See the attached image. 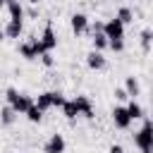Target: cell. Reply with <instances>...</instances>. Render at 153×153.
<instances>
[{
  "label": "cell",
  "instance_id": "ba28073f",
  "mask_svg": "<svg viewBox=\"0 0 153 153\" xmlns=\"http://www.w3.org/2000/svg\"><path fill=\"white\" fill-rule=\"evenodd\" d=\"M74 103H76V110H79L81 117H86V120L93 117V105H91V98L88 96H76Z\"/></svg>",
  "mask_w": 153,
  "mask_h": 153
},
{
  "label": "cell",
  "instance_id": "4fadbf2b",
  "mask_svg": "<svg viewBox=\"0 0 153 153\" xmlns=\"http://www.w3.org/2000/svg\"><path fill=\"white\" fill-rule=\"evenodd\" d=\"M33 103H36L43 112L50 110V108H53V91H43V93H38V98H36Z\"/></svg>",
  "mask_w": 153,
  "mask_h": 153
},
{
  "label": "cell",
  "instance_id": "30bf717a",
  "mask_svg": "<svg viewBox=\"0 0 153 153\" xmlns=\"http://www.w3.org/2000/svg\"><path fill=\"white\" fill-rule=\"evenodd\" d=\"M5 5H7V10H10V19H12V22H22V19H24V7L19 5V0H7Z\"/></svg>",
  "mask_w": 153,
  "mask_h": 153
},
{
  "label": "cell",
  "instance_id": "603a6c76",
  "mask_svg": "<svg viewBox=\"0 0 153 153\" xmlns=\"http://www.w3.org/2000/svg\"><path fill=\"white\" fill-rule=\"evenodd\" d=\"M65 100H67V98H65L60 91H53V108H62V105H65Z\"/></svg>",
  "mask_w": 153,
  "mask_h": 153
},
{
  "label": "cell",
  "instance_id": "9a60e30c",
  "mask_svg": "<svg viewBox=\"0 0 153 153\" xmlns=\"http://www.w3.org/2000/svg\"><path fill=\"white\" fill-rule=\"evenodd\" d=\"M139 43H141V50L148 53L151 45H153V31H151V29H143V31L139 33Z\"/></svg>",
  "mask_w": 153,
  "mask_h": 153
},
{
  "label": "cell",
  "instance_id": "5bb4252c",
  "mask_svg": "<svg viewBox=\"0 0 153 153\" xmlns=\"http://www.w3.org/2000/svg\"><path fill=\"white\" fill-rule=\"evenodd\" d=\"M22 29H24L22 22H12V19H10V22L5 24V36H7V38H19V36H22Z\"/></svg>",
  "mask_w": 153,
  "mask_h": 153
},
{
  "label": "cell",
  "instance_id": "f1b7e54d",
  "mask_svg": "<svg viewBox=\"0 0 153 153\" xmlns=\"http://www.w3.org/2000/svg\"><path fill=\"white\" fill-rule=\"evenodd\" d=\"M5 2H7V0H0V7H5Z\"/></svg>",
  "mask_w": 153,
  "mask_h": 153
},
{
  "label": "cell",
  "instance_id": "d6986e66",
  "mask_svg": "<svg viewBox=\"0 0 153 153\" xmlns=\"http://www.w3.org/2000/svg\"><path fill=\"white\" fill-rule=\"evenodd\" d=\"M127 112H129V117H131V120H141V117H143V108H141L134 98H131V103L127 105Z\"/></svg>",
  "mask_w": 153,
  "mask_h": 153
},
{
  "label": "cell",
  "instance_id": "9c48e42d",
  "mask_svg": "<svg viewBox=\"0 0 153 153\" xmlns=\"http://www.w3.org/2000/svg\"><path fill=\"white\" fill-rule=\"evenodd\" d=\"M86 65H88V69H103V67H105L103 53H100V50H91V53L86 55Z\"/></svg>",
  "mask_w": 153,
  "mask_h": 153
},
{
  "label": "cell",
  "instance_id": "3957f363",
  "mask_svg": "<svg viewBox=\"0 0 153 153\" xmlns=\"http://www.w3.org/2000/svg\"><path fill=\"white\" fill-rule=\"evenodd\" d=\"M103 33L108 36V41H112V38H124V24H122L117 17H112V19H108V22L103 24Z\"/></svg>",
  "mask_w": 153,
  "mask_h": 153
},
{
  "label": "cell",
  "instance_id": "e0dca14e",
  "mask_svg": "<svg viewBox=\"0 0 153 153\" xmlns=\"http://www.w3.org/2000/svg\"><path fill=\"white\" fill-rule=\"evenodd\" d=\"M60 110H62V115H65L67 120H74V117L79 115V110H76V103H74V100H65V105H62Z\"/></svg>",
  "mask_w": 153,
  "mask_h": 153
},
{
  "label": "cell",
  "instance_id": "7402d4cb",
  "mask_svg": "<svg viewBox=\"0 0 153 153\" xmlns=\"http://www.w3.org/2000/svg\"><path fill=\"white\" fill-rule=\"evenodd\" d=\"M108 48L115 50V53H122V50H124V38H112V41H108Z\"/></svg>",
  "mask_w": 153,
  "mask_h": 153
},
{
  "label": "cell",
  "instance_id": "ffe728a7",
  "mask_svg": "<svg viewBox=\"0 0 153 153\" xmlns=\"http://www.w3.org/2000/svg\"><path fill=\"white\" fill-rule=\"evenodd\" d=\"M115 17H117V19H120V22H122V24H124V26H127V24H131V22H134V14H131V10H129V7H120V10H117V14H115Z\"/></svg>",
  "mask_w": 153,
  "mask_h": 153
},
{
  "label": "cell",
  "instance_id": "52a82bcc",
  "mask_svg": "<svg viewBox=\"0 0 153 153\" xmlns=\"http://www.w3.org/2000/svg\"><path fill=\"white\" fill-rule=\"evenodd\" d=\"M41 43H43L45 53H50V50L57 45V36H55V31H53V24H45V29H43V33H41Z\"/></svg>",
  "mask_w": 153,
  "mask_h": 153
},
{
  "label": "cell",
  "instance_id": "2e32d148",
  "mask_svg": "<svg viewBox=\"0 0 153 153\" xmlns=\"http://www.w3.org/2000/svg\"><path fill=\"white\" fill-rule=\"evenodd\" d=\"M14 117H17V112H14L12 105H5V108L0 110V122H2L5 127H10V124L14 122Z\"/></svg>",
  "mask_w": 153,
  "mask_h": 153
},
{
  "label": "cell",
  "instance_id": "4316f807",
  "mask_svg": "<svg viewBox=\"0 0 153 153\" xmlns=\"http://www.w3.org/2000/svg\"><path fill=\"white\" fill-rule=\"evenodd\" d=\"M2 41H5V29L0 26V43H2Z\"/></svg>",
  "mask_w": 153,
  "mask_h": 153
},
{
  "label": "cell",
  "instance_id": "83f0119b",
  "mask_svg": "<svg viewBox=\"0 0 153 153\" xmlns=\"http://www.w3.org/2000/svg\"><path fill=\"white\" fill-rule=\"evenodd\" d=\"M26 2H31V5H38V2H41V0H26Z\"/></svg>",
  "mask_w": 153,
  "mask_h": 153
},
{
  "label": "cell",
  "instance_id": "ac0fdd59",
  "mask_svg": "<svg viewBox=\"0 0 153 153\" xmlns=\"http://www.w3.org/2000/svg\"><path fill=\"white\" fill-rule=\"evenodd\" d=\"M24 115H26V120H29V122H33V124L43 120V110H41V108L36 105V103H33V105H31V108H29V110H26Z\"/></svg>",
  "mask_w": 153,
  "mask_h": 153
},
{
  "label": "cell",
  "instance_id": "6da1fadb",
  "mask_svg": "<svg viewBox=\"0 0 153 153\" xmlns=\"http://www.w3.org/2000/svg\"><path fill=\"white\" fill-rule=\"evenodd\" d=\"M134 143L141 153H153V120H143V127L134 134Z\"/></svg>",
  "mask_w": 153,
  "mask_h": 153
},
{
  "label": "cell",
  "instance_id": "277c9868",
  "mask_svg": "<svg viewBox=\"0 0 153 153\" xmlns=\"http://www.w3.org/2000/svg\"><path fill=\"white\" fill-rule=\"evenodd\" d=\"M112 122H115V127H117V129H127V127L131 124V117H129L127 108L115 105V108H112Z\"/></svg>",
  "mask_w": 153,
  "mask_h": 153
},
{
  "label": "cell",
  "instance_id": "cb8c5ba5",
  "mask_svg": "<svg viewBox=\"0 0 153 153\" xmlns=\"http://www.w3.org/2000/svg\"><path fill=\"white\" fill-rule=\"evenodd\" d=\"M41 62H43L45 67H53V65H55V60H53L50 53H43V55H41Z\"/></svg>",
  "mask_w": 153,
  "mask_h": 153
},
{
  "label": "cell",
  "instance_id": "5b68a950",
  "mask_svg": "<svg viewBox=\"0 0 153 153\" xmlns=\"http://www.w3.org/2000/svg\"><path fill=\"white\" fill-rule=\"evenodd\" d=\"M65 136L62 134H53L45 143H43V153H65Z\"/></svg>",
  "mask_w": 153,
  "mask_h": 153
},
{
  "label": "cell",
  "instance_id": "d4e9b609",
  "mask_svg": "<svg viewBox=\"0 0 153 153\" xmlns=\"http://www.w3.org/2000/svg\"><path fill=\"white\" fill-rule=\"evenodd\" d=\"M115 98H117V100H127L129 96H127V91H124V88H115Z\"/></svg>",
  "mask_w": 153,
  "mask_h": 153
},
{
  "label": "cell",
  "instance_id": "44dd1931",
  "mask_svg": "<svg viewBox=\"0 0 153 153\" xmlns=\"http://www.w3.org/2000/svg\"><path fill=\"white\" fill-rule=\"evenodd\" d=\"M91 41H93V48H96V50H105V48H108V36H105L103 31L93 33V38H91Z\"/></svg>",
  "mask_w": 153,
  "mask_h": 153
},
{
  "label": "cell",
  "instance_id": "484cf974",
  "mask_svg": "<svg viewBox=\"0 0 153 153\" xmlns=\"http://www.w3.org/2000/svg\"><path fill=\"white\" fill-rule=\"evenodd\" d=\"M108 153H124V148H122V146H120V143H112V146H110V151H108Z\"/></svg>",
  "mask_w": 153,
  "mask_h": 153
},
{
  "label": "cell",
  "instance_id": "7a4b0ae2",
  "mask_svg": "<svg viewBox=\"0 0 153 153\" xmlns=\"http://www.w3.org/2000/svg\"><path fill=\"white\" fill-rule=\"evenodd\" d=\"M43 53H45V48H43L41 38H29V41L19 43V55H22L24 60H36V57H41Z\"/></svg>",
  "mask_w": 153,
  "mask_h": 153
},
{
  "label": "cell",
  "instance_id": "7c38bea8",
  "mask_svg": "<svg viewBox=\"0 0 153 153\" xmlns=\"http://www.w3.org/2000/svg\"><path fill=\"white\" fill-rule=\"evenodd\" d=\"M31 105H33V98H31V96H26V93H19V100H17L12 108H14V112H17V115H24Z\"/></svg>",
  "mask_w": 153,
  "mask_h": 153
},
{
  "label": "cell",
  "instance_id": "8fae6325",
  "mask_svg": "<svg viewBox=\"0 0 153 153\" xmlns=\"http://www.w3.org/2000/svg\"><path fill=\"white\" fill-rule=\"evenodd\" d=\"M124 91H127L129 98H136V96L141 93V84H139V79H136V76H127V79H124Z\"/></svg>",
  "mask_w": 153,
  "mask_h": 153
},
{
  "label": "cell",
  "instance_id": "8992f818",
  "mask_svg": "<svg viewBox=\"0 0 153 153\" xmlns=\"http://www.w3.org/2000/svg\"><path fill=\"white\" fill-rule=\"evenodd\" d=\"M69 26H72V31H74L76 36H81V33H86V31H88V17H86V14H81V12L72 14Z\"/></svg>",
  "mask_w": 153,
  "mask_h": 153
}]
</instances>
